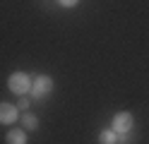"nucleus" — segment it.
<instances>
[{
  "instance_id": "obj_5",
  "label": "nucleus",
  "mask_w": 149,
  "mask_h": 144,
  "mask_svg": "<svg viewBox=\"0 0 149 144\" xmlns=\"http://www.w3.org/2000/svg\"><path fill=\"white\" fill-rule=\"evenodd\" d=\"M5 142L7 144H26V130H10L5 134Z\"/></svg>"
},
{
  "instance_id": "obj_1",
  "label": "nucleus",
  "mask_w": 149,
  "mask_h": 144,
  "mask_svg": "<svg viewBox=\"0 0 149 144\" xmlns=\"http://www.w3.org/2000/svg\"><path fill=\"white\" fill-rule=\"evenodd\" d=\"M7 86H10V91L17 94V96H26L31 91V79L26 72H12L10 79H7Z\"/></svg>"
},
{
  "instance_id": "obj_4",
  "label": "nucleus",
  "mask_w": 149,
  "mask_h": 144,
  "mask_svg": "<svg viewBox=\"0 0 149 144\" xmlns=\"http://www.w3.org/2000/svg\"><path fill=\"white\" fill-rule=\"evenodd\" d=\"M15 120H17V106L0 103V122H3V125H12Z\"/></svg>"
},
{
  "instance_id": "obj_6",
  "label": "nucleus",
  "mask_w": 149,
  "mask_h": 144,
  "mask_svg": "<svg viewBox=\"0 0 149 144\" xmlns=\"http://www.w3.org/2000/svg\"><path fill=\"white\" fill-rule=\"evenodd\" d=\"M36 127H39V118H36V115H31V113H24V115H22V130L36 132Z\"/></svg>"
},
{
  "instance_id": "obj_2",
  "label": "nucleus",
  "mask_w": 149,
  "mask_h": 144,
  "mask_svg": "<svg viewBox=\"0 0 149 144\" xmlns=\"http://www.w3.org/2000/svg\"><path fill=\"white\" fill-rule=\"evenodd\" d=\"M135 127V118H132V113H116L113 115V120H111V130H113L116 134H127V132H132Z\"/></svg>"
},
{
  "instance_id": "obj_8",
  "label": "nucleus",
  "mask_w": 149,
  "mask_h": 144,
  "mask_svg": "<svg viewBox=\"0 0 149 144\" xmlns=\"http://www.w3.org/2000/svg\"><path fill=\"white\" fill-rule=\"evenodd\" d=\"M58 3H60L63 7H74V5L79 3V0H58Z\"/></svg>"
},
{
  "instance_id": "obj_7",
  "label": "nucleus",
  "mask_w": 149,
  "mask_h": 144,
  "mask_svg": "<svg viewBox=\"0 0 149 144\" xmlns=\"http://www.w3.org/2000/svg\"><path fill=\"white\" fill-rule=\"evenodd\" d=\"M99 144H118V134L113 130H104L99 134Z\"/></svg>"
},
{
  "instance_id": "obj_3",
  "label": "nucleus",
  "mask_w": 149,
  "mask_h": 144,
  "mask_svg": "<svg viewBox=\"0 0 149 144\" xmlns=\"http://www.w3.org/2000/svg\"><path fill=\"white\" fill-rule=\"evenodd\" d=\"M51 91H53V79H51L48 74H39L31 82V91L29 94L34 96V99H46Z\"/></svg>"
},
{
  "instance_id": "obj_9",
  "label": "nucleus",
  "mask_w": 149,
  "mask_h": 144,
  "mask_svg": "<svg viewBox=\"0 0 149 144\" xmlns=\"http://www.w3.org/2000/svg\"><path fill=\"white\" fill-rule=\"evenodd\" d=\"M26 108H29V99L22 96V99H19V111H26Z\"/></svg>"
}]
</instances>
